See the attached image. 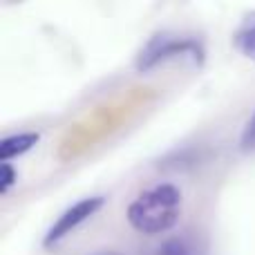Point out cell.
<instances>
[{
  "label": "cell",
  "instance_id": "ba28073f",
  "mask_svg": "<svg viewBox=\"0 0 255 255\" xmlns=\"http://www.w3.org/2000/svg\"><path fill=\"white\" fill-rule=\"evenodd\" d=\"M240 150L244 154H255V110L251 112V117L247 119L242 132H240V141H238Z\"/></svg>",
  "mask_w": 255,
  "mask_h": 255
},
{
  "label": "cell",
  "instance_id": "9c48e42d",
  "mask_svg": "<svg viewBox=\"0 0 255 255\" xmlns=\"http://www.w3.org/2000/svg\"><path fill=\"white\" fill-rule=\"evenodd\" d=\"M2 175H0V193L2 195H7L9 190H11V186L16 184V179H18V170L11 166V163H2Z\"/></svg>",
  "mask_w": 255,
  "mask_h": 255
},
{
  "label": "cell",
  "instance_id": "5b68a950",
  "mask_svg": "<svg viewBox=\"0 0 255 255\" xmlns=\"http://www.w3.org/2000/svg\"><path fill=\"white\" fill-rule=\"evenodd\" d=\"M40 141L38 132H16V134H9L0 141V161L9 163L11 159L22 157L25 152H29L36 143Z\"/></svg>",
  "mask_w": 255,
  "mask_h": 255
},
{
  "label": "cell",
  "instance_id": "30bf717a",
  "mask_svg": "<svg viewBox=\"0 0 255 255\" xmlns=\"http://www.w3.org/2000/svg\"><path fill=\"white\" fill-rule=\"evenodd\" d=\"M90 255H124V253H117V251H97V253H90Z\"/></svg>",
  "mask_w": 255,
  "mask_h": 255
},
{
  "label": "cell",
  "instance_id": "277c9868",
  "mask_svg": "<svg viewBox=\"0 0 255 255\" xmlns=\"http://www.w3.org/2000/svg\"><path fill=\"white\" fill-rule=\"evenodd\" d=\"M103 204H106L103 195H92V197H83V199H79V202H74L72 206H67L47 229V233H45V238H43V247L52 249V247H56V244H61L63 240L74 233L81 224L92 220L103 208Z\"/></svg>",
  "mask_w": 255,
  "mask_h": 255
},
{
  "label": "cell",
  "instance_id": "8992f818",
  "mask_svg": "<svg viewBox=\"0 0 255 255\" xmlns=\"http://www.w3.org/2000/svg\"><path fill=\"white\" fill-rule=\"evenodd\" d=\"M233 47L238 54L255 63V11L244 13V18L238 22L233 31Z\"/></svg>",
  "mask_w": 255,
  "mask_h": 255
},
{
  "label": "cell",
  "instance_id": "3957f363",
  "mask_svg": "<svg viewBox=\"0 0 255 255\" xmlns=\"http://www.w3.org/2000/svg\"><path fill=\"white\" fill-rule=\"evenodd\" d=\"M181 56H188L195 65H202L204 58H206V49L197 38L159 31L141 47V52L136 54L134 65L139 72H150L157 65H161V63L170 61V58H181Z\"/></svg>",
  "mask_w": 255,
  "mask_h": 255
},
{
  "label": "cell",
  "instance_id": "6da1fadb",
  "mask_svg": "<svg viewBox=\"0 0 255 255\" xmlns=\"http://www.w3.org/2000/svg\"><path fill=\"white\" fill-rule=\"evenodd\" d=\"M150 88H136L124 94L121 99L99 106L97 110H92L83 121H79L74 128L67 130V134L61 141V154L63 159H72L76 154H81L83 150H88L90 145H94V141L103 139L106 134H110L115 128H121V124L128 119V115L141 108V103H145V99H152V92H148Z\"/></svg>",
  "mask_w": 255,
  "mask_h": 255
},
{
  "label": "cell",
  "instance_id": "52a82bcc",
  "mask_svg": "<svg viewBox=\"0 0 255 255\" xmlns=\"http://www.w3.org/2000/svg\"><path fill=\"white\" fill-rule=\"evenodd\" d=\"M154 255H202V251L193 240L184 238V235H175V238H168L166 242H161V247L157 249Z\"/></svg>",
  "mask_w": 255,
  "mask_h": 255
},
{
  "label": "cell",
  "instance_id": "7a4b0ae2",
  "mask_svg": "<svg viewBox=\"0 0 255 255\" xmlns=\"http://www.w3.org/2000/svg\"><path fill=\"white\" fill-rule=\"evenodd\" d=\"M184 208L181 188L172 181H159L141 190L126 208V220L141 235H161L177 226Z\"/></svg>",
  "mask_w": 255,
  "mask_h": 255
}]
</instances>
